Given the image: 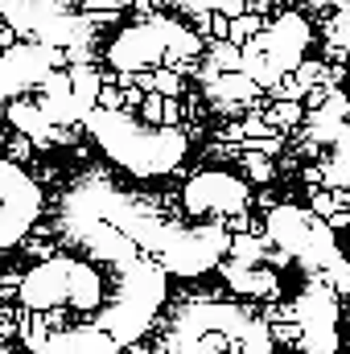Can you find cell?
I'll list each match as a JSON object with an SVG mask.
<instances>
[{
	"label": "cell",
	"mask_w": 350,
	"mask_h": 354,
	"mask_svg": "<svg viewBox=\"0 0 350 354\" xmlns=\"http://www.w3.org/2000/svg\"><path fill=\"white\" fill-rule=\"evenodd\" d=\"M165 305V268L79 198L54 252L21 284L33 354H124Z\"/></svg>",
	"instance_id": "cell-1"
},
{
	"label": "cell",
	"mask_w": 350,
	"mask_h": 354,
	"mask_svg": "<svg viewBox=\"0 0 350 354\" xmlns=\"http://www.w3.org/2000/svg\"><path fill=\"white\" fill-rule=\"evenodd\" d=\"M37 218V185L17 165L0 161V248H12Z\"/></svg>",
	"instance_id": "cell-2"
}]
</instances>
